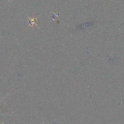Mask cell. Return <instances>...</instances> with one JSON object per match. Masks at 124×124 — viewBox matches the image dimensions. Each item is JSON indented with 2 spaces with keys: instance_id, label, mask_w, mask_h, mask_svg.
<instances>
[{
  "instance_id": "cell-2",
  "label": "cell",
  "mask_w": 124,
  "mask_h": 124,
  "mask_svg": "<svg viewBox=\"0 0 124 124\" xmlns=\"http://www.w3.org/2000/svg\"><path fill=\"white\" fill-rule=\"evenodd\" d=\"M1 101H0V102H1ZM0 116H6V115H0Z\"/></svg>"
},
{
  "instance_id": "cell-1",
  "label": "cell",
  "mask_w": 124,
  "mask_h": 124,
  "mask_svg": "<svg viewBox=\"0 0 124 124\" xmlns=\"http://www.w3.org/2000/svg\"><path fill=\"white\" fill-rule=\"evenodd\" d=\"M29 25H32V26H34V25H36V26H38L37 23H36V19L37 18H29Z\"/></svg>"
}]
</instances>
